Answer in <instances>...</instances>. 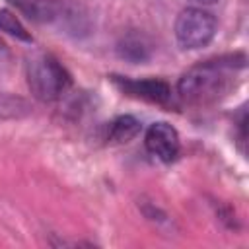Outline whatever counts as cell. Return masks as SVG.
I'll return each instance as SVG.
<instances>
[{
    "mask_svg": "<svg viewBox=\"0 0 249 249\" xmlns=\"http://www.w3.org/2000/svg\"><path fill=\"white\" fill-rule=\"evenodd\" d=\"M216 35V18L202 8H187L175 19V39L183 49H202Z\"/></svg>",
    "mask_w": 249,
    "mask_h": 249,
    "instance_id": "3",
    "label": "cell"
},
{
    "mask_svg": "<svg viewBox=\"0 0 249 249\" xmlns=\"http://www.w3.org/2000/svg\"><path fill=\"white\" fill-rule=\"evenodd\" d=\"M0 31H6L21 41H31V35L27 33V29L10 10H0Z\"/></svg>",
    "mask_w": 249,
    "mask_h": 249,
    "instance_id": "9",
    "label": "cell"
},
{
    "mask_svg": "<svg viewBox=\"0 0 249 249\" xmlns=\"http://www.w3.org/2000/svg\"><path fill=\"white\" fill-rule=\"evenodd\" d=\"M119 56H123L128 62H142L150 56V47L148 43L138 37V35H126L121 39L119 47H117Z\"/></svg>",
    "mask_w": 249,
    "mask_h": 249,
    "instance_id": "7",
    "label": "cell"
},
{
    "mask_svg": "<svg viewBox=\"0 0 249 249\" xmlns=\"http://www.w3.org/2000/svg\"><path fill=\"white\" fill-rule=\"evenodd\" d=\"M140 121L132 115H121L117 117L111 126H109V140L117 142V144H124L130 142L132 138H136L140 134Z\"/></svg>",
    "mask_w": 249,
    "mask_h": 249,
    "instance_id": "6",
    "label": "cell"
},
{
    "mask_svg": "<svg viewBox=\"0 0 249 249\" xmlns=\"http://www.w3.org/2000/svg\"><path fill=\"white\" fill-rule=\"evenodd\" d=\"M144 144H146V150L154 158L163 161V163L173 161L177 158V154H179V148H181L177 130L169 123H163V121L161 123H154L146 130Z\"/></svg>",
    "mask_w": 249,
    "mask_h": 249,
    "instance_id": "4",
    "label": "cell"
},
{
    "mask_svg": "<svg viewBox=\"0 0 249 249\" xmlns=\"http://www.w3.org/2000/svg\"><path fill=\"white\" fill-rule=\"evenodd\" d=\"M233 56L206 60L193 66L177 84L179 95L189 103H206L222 95L228 88V74L233 70Z\"/></svg>",
    "mask_w": 249,
    "mask_h": 249,
    "instance_id": "1",
    "label": "cell"
},
{
    "mask_svg": "<svg viewBox=\"0 0 249 249\" xmlns=\"http://www.w3.org/2000/svg\"><path fill=\"white\" fill-rule=\"evenodd\" d=\"M115 82L126 91L136 97L154 101V103H165L171 97V88L161 80H121L115 78Z\"/></svg>",
    "mask_w": 249,
    "mask_h": 249,
    "instance_id": "5",
    "label": "cell"
},
{
    "mask_svg": "<svg viewBox=\"0 0 249 249\" xmlns=\"http://www.w3.org/2000/svg\"><path fill=\"white\" fill-rule=\"evenodd\" d=\"M27 86L33 97L54 101L70 88V76L54 56L37 53L27 60Z\"/></svg>",
    "mask_w": 249,
    "mask_h": 249,
    "instance_id": "2",
    "label": "cell"
},
{
    "mask_svg": "<svg viewBox=\"0 0 249 249\" xmlns=\"http://www.w3.org/2000/svg\"><path fill=\"white\" fill-rule=\"evenodd\" d=\"M191 2H196V4H214L216 0H191Z\"/></svg>",
    "mask_w": 249,
    "mask_h": 249,
    "instance_id": "10",
    "label": "cell"
},
{
    "mask_svg": "<svg viewBox=\"0 0 249 249\" xmlns=\"http://www.w3.org/2000/svg\"><path fill=\"white\" fill-rule=\"evenodd\" d=\"M31 109L27 101L21 97H12L6 93H0V119H14V117H23Z\"/></svg>",
    "mask_w": 249,
    "mask_h": 249,
    "instance_id": "8",
    "label": "cell"
}]
</instances>
